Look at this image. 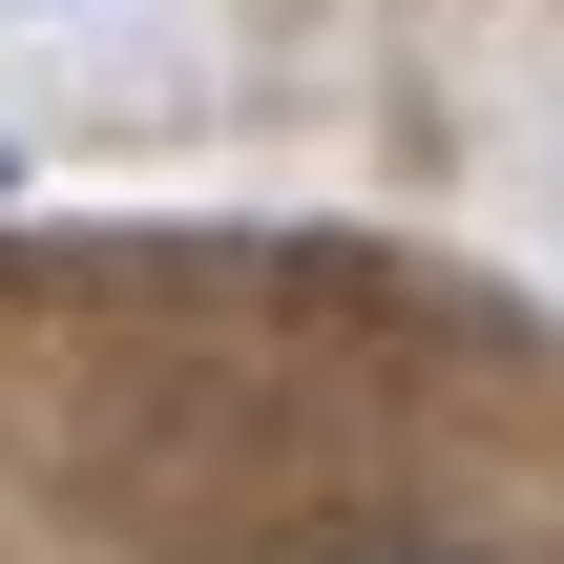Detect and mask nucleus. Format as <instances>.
Listing matches in <instances>:
<instances>
[{
    "instance_id": "nucleus-1",
    "label": "nucleus",
    "mask_w": 564,
    "mask_h": 564,
    "mask_svg": "<svg viewBox=\"0 0 564 564\" xmlns=\"http://www.w3.org/2000/svg\"><path fill=\"white\" fill-rule=\"evenodd\" d=\"M335 564H481V544H335Z\"/></svg>"
}]
</instances>
